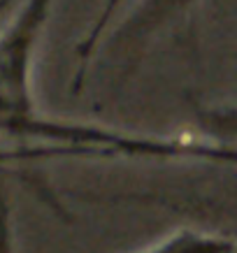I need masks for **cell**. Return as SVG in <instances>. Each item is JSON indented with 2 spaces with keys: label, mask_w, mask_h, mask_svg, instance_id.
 <instances>
[{
  "label": "cell",
  "mask_w": 237,
  "mask_h": 253,
  "mask_svg": "<svg viewBox=\"0 0 237 253\" xmlns=\"http://www.w3.org/2000/svg\"><path fill=\"white\" fill-rule=\"evenodd\" d=\"M54 0H26L16 21L0 35V123L26 132L38 114L31 98V63Z\"/></svg>",
  "instance_id": "6da1fadb"
},
{
  "label": "cell",
  "mask_w": 237,
  "mask_h": 253,
  "mask_svg": "<svg viewBox=\"0 0 237 253\" xmlns=\"http://www.w3.org/2000/svg\"><path fill=\"white\" fill-rule=\"evenodd\" d=\"M61 137L68 144L84 149L89 156H128L146 161H202L237 165V146L207 144V142H179V139L133 135L95 126L63 123Z\"/></svg>",
  "instance_id": "7a4b0ae2"
}]
</instances>
